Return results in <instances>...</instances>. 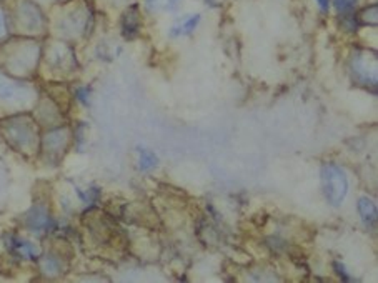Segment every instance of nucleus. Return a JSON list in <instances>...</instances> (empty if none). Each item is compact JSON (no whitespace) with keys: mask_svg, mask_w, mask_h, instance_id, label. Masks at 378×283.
<instances>
[{"mask_svg":"<svg viewBox=\"0 0 378 283\" xmlns=\"http://www.w3.org/2000/svg\"><path fill=\"white\" fill-rule=\"evenodd\" d=\"M322 188L325 199L330 205L338 207L345 200L349 192V180L344 170L335 164H325L322 167Z\"/></svg>","mask_w":378,"mask_h":283,"instance_id":"1","label":"nucleus"},{"mask_svg":"<svg viewBox=\"0 0 378 283\" xmlns=\"http://www.w3.org/2000/svg\"><path fill=\"white\" fill-rule=\"evenodd\" d=\"M122 30H123V36H126L127 38H134L139 34L140 15H139L137 7H132V9H128L127 14L123 15Z\"/></svg>","mask_w":378,"mask_h":283,"instance_id":"2","label":"nucleus"},{"mask_svg":"<svg viewBox=\"0 0 378 283\" xmlns=\"http://www.w3.org/2000/svg\"><path fill=\"white\" fill-rule=\"evenodd\" d=\"M358 213H360L362 220H364L367 227H375L377 223L375 201L367 199V197H362V199L358 200Z\"/></svg>","mask_w":378,"mask_h":283,"instance_id":"3","label":"nucleus"},{"mask_svg":"<svg viewBox=\"0 0 378 283\" xmlns=\"http://www.w3.org/2000/svg\"><path fill=\"white\" fill-rule=\"evenodd\" d=\"M140 169L142 170H152L155 169V165H157V157H155V153L149 152V150H142L140 149Z\"/></svg>","mask_w":378,"mask_h":283,"instance_id":"4","label":"nucleus"},{"mask_svg":"<svg viewBox=\"0 0 378 283\" xmlns=\"http://www.w3.org/2000/svg\"><path fill=\"white\" fill-rule=\"evenodd\" d=\"M377 12H378L377 5L367 7V9H364L360 14H358V19H360L362 24L375 25L377 24Z\"/></svg>","mask_w":378,"mask_h":283,"instance_id":"5","label":"nucleus"},{"mask_svg":"<svg viewBox=\"0 0 378 283\" xmlns=\"http://www.w3.org/2000/svg\"><path fill=\"white\" fill-rule=\"evenodd\" d=\"M358 0H333L335 3V9L338 10V12H350V10L355 9Z\"/></svg>","mask_w":378,"mask_h":283,"instance_id":"6","label":"nucleus"},{"mask_svg":"<svg viewBox=\"0 0 378 283\" xmlns=\"http://www.w3.org/2000/svg\"><path fill=\"white\" fill-rule=\"evenodd\" d=\"M198 21H200V17H198V15H193V17L190 19V21H187V22H185V25L182 27V32H185V34H190V32H192L195 27H197Z\"/></svg>","mask_w":378,"mask_h":283,"instance_id":"7","label":"nucleus"},{"mask_svg":"<svg viewBox=\"0 0 378 283\" xmlns=\"http://www.w3.org/2000/svg\"><path fill=\"white\" fill-rule=\"evenodd\" d=\"M333 267H335V269H337V273H338V275H340V277H342V278H344V280H345V282H350V277H349V275H346V271H345V269H344V267H342V265H340V263H333Z\"/></svg>","mask_w":378,"mask_h":283,"instance_id":"8","label":"nucleus"},{"mask_svg":"<svg viewBox=\"0 0 378 283\" xmlns=\"http://www.w3.org/2000/svg\"><path fill=\"white\" fill-rule=\"evenodd\" d=\"M317 3L320 5L322 10H327V9H329V5H330V0H317Z\"/></svg>","mask_w":378,"mask_h":283,"instance_id":"9","label":"nucleus"}]
</instances>
